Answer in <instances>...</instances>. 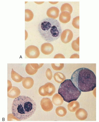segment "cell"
<instances>
[{"label": "cell", "instance_id": "cell-24", "mask_svg": "<svg viewBox=\"0 0 99 122\" xmlns=\"http://www.w3.org/2000/svg\"><path fill=\"white\" fill-rule=\"evenodd\" d=\"M72 47L74 50L76 51H79V39L74 41L72 43Z\"/></svg>", "mask_w": 99, "mask_h": 122}, {"label": "cell", "instance_id": "cell-28", "mask_svg": "<svg viewBox=\"0 0 99 122\" xmlns=\"http://www.w3.org/2000/svg\"><path fill=\"white\" fill-rule=\"evenodd\" d=\"M65 58L64 56L62 54H58L56 55L54 57V58Z\"/></svg>", "mask_w": 99, "mask_h": 122}, {"label": "cell", "instance_id": "cell-30", "mask_svg": "<svg viewBox=\"0 0 99 122\" xmlns=\"http://www.w3.org/2000/svg\"><path fill=\"white\" fill-rule=\"evenodd\" d=\"M50 3L52 4H55L58 3V2H49Z\"/></svg>", "mask_w": 99, "mask_h": 122}, {"label": "cell", "instance_id": "cell-22", "mask_svg": "<svg viewBox=\"0 0 99 122\" xmlns=\"http://www.w3.org/2000/svg\"><path fill=\"white\" fill-rule=\"evenodd\" d=\"M55 112L57 115L60 117L65 116L67 113V111L66 109L64 107L61 106L57 108Z\"/></svg>", "mask_w": 99, "mask_h": 122}, {"label": "cell", "instance_id": "cell-11", "mask_svg": "<svg viewBox=\"0 0 99 122\" xmlns=\"http://www.w3.org/2000/svg\"><path fill=\"white\" fill-rule=\"evenodd\" d=\"M59 13V10L57 7H52L48 9L46 14L49 18L55 19L58 17Z\"/></svg>", "mask_w": 99, "mask_h": 122}, {"label": "cell", "instance_id": "cell-14", "mask_svg": "<svg viewBox=\"0 0 99 122\" xmlns=\"http://www.w3.org/2000/svg\"><path fill=\"white\" fill-rule=\"evenodd\" d=\"M76 115L78 119L81 120H84L87 118L88 114L87 111L85 109L80 108L76 112Z\"/></svg>", "mask_w": 99, "mask_h": 122}, {"label": "cell", "instance_id": "cell-13", "mask_svg": "<svg viewBox=\"0 0 99 122\" xmlns=\"http://www.w3.org/2000/svg\"><path fill=\"white\" fill-rule=\"evenodd\" d=\"M71 18L70 14L67 11H64L61 12L59 15V21L64 24L70 22Z\"/></svg>", "mask_w": 99, "mask_h": 122}, {"label": "cell", "instance_id": "cell-1", "mask_svg": "<svg viewBox=\"0 0 99 122\" xmlns=\"http://www.w3.org/2000/svg\"><path fill=\"white\" fill-rule=\"evenodd\" d=\"M36 105L31 98L25 96H20L13 101L12 107V114L19 121L30 118L34 113Z\"/></svg>", "mask_w": 99, "mask_h": 122}, {"label": "cell", "instance_id": "cell-5", "mask_svg": "<svg viewBox=\"0 0 99 122\" xmlns=\"http://www.w3.org/2000/svg\"><path fill=\"white\" fill-rule=\"evenodd\" d=\"M55 88L54 85L50 83H47L40 87L38 89L39 94L43 96H51L55 93Z\"/></svg>", "mask_w": 99, "mask_h": 122}, {"label": "cell", "instance_id": "cell-3", "mask_svg": "<svg viewBox=\"0 0 99 122\" xmlns=\"http://www.w3.org/2000/svg\"><path fill=\"white\" fill-rule=\"evenodd\" d=\"M38 31L43 39L48 42H54L61 36V25L56 19L46 18L42 20L38 27Z\"/></svg>", "mask_w": 99, "mask_h": 122}, {"label": "cell", "instance_id": "cell-16", "mask_svg": "<svg viewBox=\"0 0 99 122\" xmlns=\"http://www.w3.org/2000/svg\"><path fill=\"white\" fill-rule=\"evenodd\" d=\"M11 76L12 80L17 83L21 82L25 78L15 71L13 69L11 71Z\"/></svg>", "mask_w": 99, "mask_h": 122}, {"label": "cell", "instance_id": "cell-19", "mask_svg": "<svg viewBox=\"0 0 99 122\" xmlns=\"http://www.w3.org/2000/svg\"><path fill=\"white\" fill-rule=\"evenodd\" d=\"M54 79L56 82L58 83H62L66 79L65 76L62 73L58 72L55 74L54 76Z\"/></svg>", "mask_w": 99, "mask_h": 122}, {"label": "cell", "instance_id": "cell-21", "mask_svg": "<svg viewBox=\"0 0 99 122\" xmlns=\"http://www.w3.org/2000/svg\"><path fill=\"white\" fill-rule=\"evenodd\" d=\"M34 17L33 12L28 9L25 10V21L29 22L31 21Z\"/></svg>", "mask_w": 99, "mask_h": 122}, {"label": "cell", "instance_id": "cell-12", "mask_svg": "<svg viewBox=\"0 0 99 122\" xmlns=\"http://www.w3.org/2000/svg\"><path fill=\"white\" fill-rule=\"evenodd\" d=\"M21 93L20 90L18 88L13 86L11 89L8 92L7 96L10 98H15L19 97Z\"/></svg>", "mask_w": 99, "mask_h": 122}, {"label": "cell", "instance_id": "cell-26", "mask_svg": "<svg viewBox=\"0 0 99 122\" xmlns=\"http://www.w3.org/2000/svg\"><path fill=\"white\" fill-rule=\"evenodd\" d=\"M46 76L49 80H51L52 77L53 75L52 71L50 69L48 68L46 72Z\"/></svg>", "mask_w": 99, "mask_h": 122}, {"label": "cell", "instance_id": "cell-15", "mask_svg": "<svg viewBox=\"0 0 99 122\" xmlns=\"http://www.w3.org/2000/svg\"><path fill=\"white\" fill-rule=\"evenodd\" d=\"M22 85L26 89L31 88L33 86L34 81L31 77H27L24 78L22 81Z\"/></svg>", "mask_w": 99, "mask_h": 122}, {"label": "cell", "instance_id": "cell-9", "mask_svg": "<svg viewBox=\"0 0 99 122\" xmlns=\"http://www.w3.org/2000/svg\"><path fill=\"white\" fill-rule=\"evenodd\" d=\"M40 104L42 109L46 112L51 111L53 107L52 101L48 98H43L41 101Z\"/></svg>", "mask_w": 99, "mask_h": 122}, {"label": "cell", "instance_id": "cell-4", "mask_svg": "<svg viewBox=\"0 0 99 122\" xmlns=\"http://www.w3.org/2000/svg\"><path fill=\"white\" fill-rule=\"evenodd\" d=\"M58 92L65 101L69 103L77 100L81 94V91L70 79L66 80L61 83Z\"/></svg>", "mask_w": 99, "mask_h": 122}, {"label": "cell", "instance_id": "cell-2", "mask_svg": "<svg viewBox=\"0 0 99 122\" xmlns=\"http://www.w3.org/2000/svg\"><path fill=\"white\" fill-rule=\"evenodd\" d=\"M71 80L82 92L93 91L96 87V76L93 71L87 68H80L75 71L72 76Z\"/></svg>", "mask_w": 99, "mask_h": 122}, {"label": "cell", "instance_id": "cell-8", "mask_svg": "<svg viewBox=\"0 0 99 122\" xmlns=\"http://www.w3.org/2000/svg\"><path fill=\"white\" fill-rule=\"evenodd\" d=\"M41 66L40 64H28L26 66V71L29 75H33L37 72L38 69Z\"/></svg>", "mask_w": 99, "mask_h": 122}, {"label": "cell", "instance_id": "cell-27", "mask_svg": "<svg viewBox=\"0 0 99 122\" xmlns=\"http://www.w3.org/2000/svg\"><path fill=\"white\" fill-rule=\"evenodd\" d=\"M8 82V88L7 92L9 91L12 88V83L9 80H7Z\"/></svg>", "mask_w": 99, "mask_h": 122}, {"label": "cell", "instance_id": "cell-10", "mask_svg": "<svg viewBox=\"0 0 99 122\" xmlns=\"http://www.w3.org/2000/svg\"><path fill=\"white\" fill-rule=\"evenodd\" d=\"M54 49L52 45L48 43L43 44L41 47V52L46 55H48L51 54L53 51Z\"/></svg>", "mask_w": 99, "mask_h": 122}, {"label": "cell", "instance_id": "cell-20", "mask_svg": "<svg viewBox=\"0 0 99 122\" xmlns=\"http://www.w3.org/2000/svg\"><path fill=\"white\" fill-rule=\"evenodd\" d=\"M61 10V12L64 11H67L71 14L73 11V8L72 6L70 4L66 3L62 5Z\"/></svg>", "mask_w": 99, "mask_h": 122}, {"label": "cell", "instance_id": "cell-7", "mask_svg": "<svg viewBox=\"0 0 99 122\" xmlns=\"http://www.w3.org/2000/svg\"><path fill=\"white\" fill-rule=\"evenodd\" d=\"M73 37V34L72 30L66 29L62 33L61 36V40L63 43L67 44L71 41Z\"/></svg>", "mask_w": 99, "mask_h": 122}, {"label": "cell", "instance_id": "cell-6", "mask_svg": "<svg viewBox=\"0 0 99 122\" xmlns=\"http://www.w3.org/2000/svg\"><path fill=\"white\" fill-rule=\"evenodd\" d=\"M26 56L29 58H37L40 55L39 49L37 47L33 45L28 47L25 50Z\"/></svg>", "mask_w": 99, "mask_h": 122}, {"label": "cell", "instance_id": "cell-18", "mask_svg": "<svg viewBox=\"0 0 99 122\" xmlns=\"http://www.w3.org/2000/svg\"><path fill=\"white\" fill-rule=\"evenodd\" d=\"M52 101L53 104L56 106L61 105L63 102V100L62 97L57 94L54 96Z\"/></svg>", "mask_w": 99, "mask_h": 122}, {"label": "cell", "instance_id": "cell-25", "mask_svg": "<svg viewBox=\"0 0 99 122\" xmlns=\"http://www.w3.org/2000/svg\"><path fill=\"white\" fill-rule=\"evenodd\" d=\"M51 66L54 69L56 70H61L64 67V64H52Z\"/></svg>", "mask_w": 99, "mask_h": 122}, {"label": "cell", "instance_id": "cell-29", "mask_svg": "<svg viewBox=\"0 0 99 122\" xmlns=\"http://www.w3.org/2000/svg\"><path fill=\"white\" fill-rule=\"evenodd\" d=\"M35 2V3H36V4H38V5L41 4L44 2Z\"/></svg>", "mask_w": 99, "mask_h": 122}, {"label": "cell", "instance_id": "cell-23", "mask_svg": "<svg viewBox=\"0 0 99 122\" xmlns=\"http://www.w3.org/2000/svg\"><path fill=\"white\" fill-rule=\"evenodd\" d=\"M79 20H80V17L77 16L73 18L72 23L73 26L75 28L78 29H80Z\"/></svg>", "mask_w": 99, "mask_h": 122}, {"label": "cell", "instance_id": "cell-17", "mask_svg": "<svg viewBox=\"0 0 99 122\" xmlns=\"http://www.w3.org/2000/svg\"><path fill=\"white\" fill-rule=\"evenodd\" d=\"M80 107V104L78 101H76L70 102L68 105V108L69 111L72 112H74Z\"/></svg>", "mask_w": 99, "mask_h": 122}]
</instances>
